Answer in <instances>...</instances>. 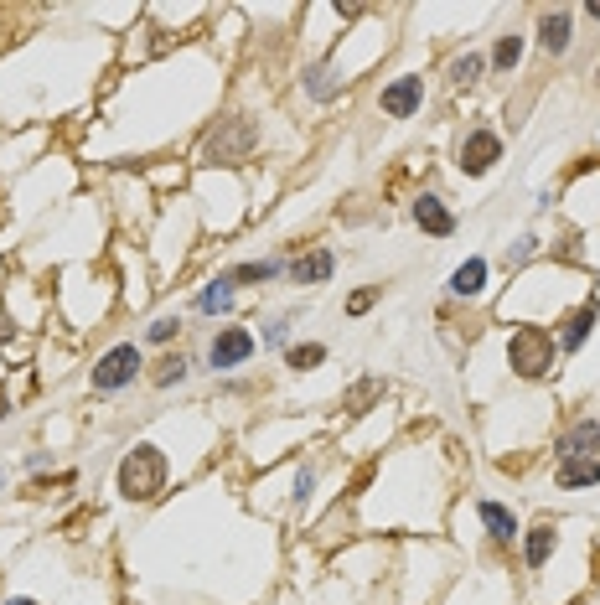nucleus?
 Returning a JSON list of instances; mask_svg holds the SVG:
<instances>
[{"label":"nucleus","instance_id":"f257e3e1","mask_svg":"<svg viewBox=\"0 0 600 605\" xmlns=\"http://www.w3.org/2000/svg\"><path fill=\"white\" fill-rule=\"evenodd\" d=\"M166 492V456L156 445H135L125 461H119V497L125 502H150Z\"/></svg>","mask_w":600,"mask_h":605},{"label":"nucleus","instance_id":"f03ea898","mask_svg":"<svg viewBox=\"0 0 600 605\" xmlns=\"http://www.w3.org/2000/svg\"><path fill=\"white\" fill-rule=\"evenodd\" d=\"M254 145H259V125L244 114H233V119H218V130L207 135L202 161L207 166H244L254 156Z\"/></svg>","mask_w":600,"mask_h":605},{"label":"nucleus","instance_id":"7ed1b4c3","mask_svg":"<svg viewBox=\"0 0 600 605\" xmlns=\"http://www.w3.org/2000/svg\"><path fill=\"white\" fill-rule=\"evenodd\" d=\"M554 357H559V347L544 326H518L513 337H507V362H513L518 378H549Z\"/></svg>","mask_w":600,"mask_h":605},{"label":"nucleus","instance_id":"20e7f679","mask_svg":"<svg viewBox=\"0 0 600 605\" xmlns=\"http://www.w3.org/2000/svg\"><path fill=\"white\" fill-rule=\"evenodd\" d=\"M140 368H145L140 347H135V342H119V347H109V352L94 362L88 383H94V393H119V388H130V383H135Z\"/></svg>","mask_w":600,"mask_h":605},{"label":"nucleus","instance_id":"39448f33","mask_svg":"<svg viewBox=\"0 0 600 605\" xmlns=\"http://www.w3.org/2000/svg\"><path fill=\"white\" fill-rule=\"evenodd\" d=\"M254 331L249 326H223L213 342H207V362H213V373H228V368H244L254 357Z\"/></svg>","mask_w":600,"mask_h":605},{"label":"nucleus","instance_id":"423d86ee","mask_svg":"<svg viewBox=\"0 0 600 605\" xmlns=\"http://www.w3.org/2000/svg\"><path fill=\"white\" fill-rule=\"evenodd\" d=\"M497 161H502V140L492 130H471L466 145H461V171L466 176H487Z\"/></svg>","mask_w":600,"mask_h":605},{"label":"nucleus","instance_id":"0eeeda50","mask_svg":"<svg viewBox=\"0 0 600 605\" xmlns=\"http://www.w3.org/2000/svg\"><path fill=\"white\" fill-rule=\"evenodd\" d=\"M419 104H425V78H394L383 88V114L388 119H409V114H419Z\"/></svg>","mask_w":600,"mask_h":605},{"label":"nucleus","instance_id":"6e6552de","mask_svg":"<svg viewBox=\"0 0 600 605\" xmlns=\"http://www.w3.org/2000/svg\"><path fill=\"white\" fill-rule=\"evenodd\" d=\"M595 450H600V425H595V419H575V425L554 440L559 461H580V456H595Z\"/></svg>","mask_w":600,"mask_h":605},{"label":"nucleus","instance_id":"1a4fd4ad","mask_svg":"<svg viewBox=\"0 0 600 605\" xmlns=\"http://www.w3.org/2000/svg\"><path fill=\"white\" fill-rule=\"evenodd\" d=\"M414 223L425 228V233H435V238H450V233H456V218H450V207H445L440 197H430V192L414 202Z\"/></svg>","mask_w":600,"mask_h":605},{"label":"nucleus","instance_id":"9d476101","mask_svg":"<svg viewBox=\"0 0 600 605\" xmlns=\"http://www.w3.org/2000/svg\"><path fill=\"white\" fill-rule=\"evenodd\" d=\"M332 269H337L332 254H326V249H311L306 259L290 264V280H295V285H321V280H332Z\"/></svg>","mask_w":600,"mask_h":605},{"label":"nucleus","instance_id":"9b49d317","mask_svg":"<svg viewBox=\"0 0 600 605\" xmlns=\"http://www.w3.org/2000/svg\"><path fill=\"white\" fill-rule=\"evenodd\" d=\"M559 487L564 492H580V487H595V481H600V461L595 456H580V461H559Z\"/></svg>","mask_w":600,"mask_h":605},{"label":"nucleus","instance_id":"f8f14e48","mask_svg":"<svg viewBox=\"0 0 600 605\" xmlns=\"http://www.w3.org/2000/svg\"><path fill=\"white\" fill-rule=\"evenodd\" d=\"M569 21H575L569 11H544V21H538V42H544V52L559 57L569 47Z\"/></svg>","mask_w":600,"mask_h":605},{"label":"nucleus","instance_id":"ddd939ff","mask_svg":"<svg viewBox=\"0 0 600 605\" xmlns=\"http://www.w3.org/2000/svg\"><path fill=\"white\" fill-rule=\"evenodd\" d=\"M482 285H487V259L482 254H476V259H466L461 269H456V275H450V295H482Z\"/></svg>","mask_w":600,"mask_h":605},{"label":"nucleus","instance_id":"4468645a","mask_svg":"<svg viewBox=\"0 0 600 605\" xmlns=\"http://www.w3.org/2000/svg\"><path fill=\"white\" fill-rule=\"evenodd\" d=\"M595 316H600L595 300H590V306H580L575 316L564 321V342H559V347H564V352H580V347H585V337H590V326H595Z\"/></svg>","mask_w":600,"mask_h":605},{"label":"nucleus","instance_id":"2eb2a0df","mask_svg":"<svg viewBox=\"0 0 600 605\" xmlns=\"http://www.w3.org/2000/svg\"><path fill=\"white\" fill-rule=\"evenodd\" d=\"M476 512H482V523H487V533H492L497 543H513V538H518V518H513V512H507L502 502H482Z\"/></svg>","mask_w":600,"mask_h":605},{"label":"nucleus","instance_id":"dca6fc26","mask_svg":"<svg viewBox=\"0 0 600 605\" xmlns=\"http://www.w3.org/2000/svg\"><path fill=\"white\" fill-rule=\"evenodd\" d=\"M228 306H233V280H228V275L213 280V285L197 295V311H202V316H218V311H228Z\"/></svg>","mask_w":600,"mask_h":605},{"label":"nucleus","instance_id":"f3484780","mask_svg":"<svg viewBox=\"0 0 600 605\" xmlns=\"http://www.w3.org/2000/svg\"><path fill=\"white\" fill-rule=\"evenodd\" d=\"M549 554H554V528H549V523L528 528V569H544Z\"/></svg>","mask_w":600,"mask_h":605},{"label":"nucleus","instance_id":"a211bd4d","mask_svg":"<svg viewBox=\"0 0 600 605\" xmlns=\"http://www.w3.org/2000/svg\"><path fill=\"white\" fill-rule=\"evenodd\" d=\"M280 275V264L275 259H259V264H238V269H228V280L233 285H264V280H275Z\"/></svg>","mask_w":600,"mask_h":605},{"label":"nucleus","instance_id":"6ab92c4d","mask_svg":"<svg viewBox=\"0 0 600 605\" xmlns=\"http://www.w3.org/2000/svg\"><path fill=\"white\" fill-rule=\"evenodd\" d=\"M337 88H342V83L332 78V68H326V63L306 68V94H311V99H321V104H326V99H337Z\"/></svg>","mask_w":600,"mask_h":605},{"label":"nucleus","instance_id":"aec40b11","mask_svg":"<svg viewBox=\"0 0 600 605\" xmlns=\"http://www.w3.org/2000/svg\"><path fill=\"white\" fill-rule=\"evenodd\" d=\"M285 362H290L295 373H306V368H321V362H326V347H321V342H306V347H290V352H285Z\"/></svg>","mask_w":600,"mask_h":605},{"label":"nucleus","instance_id":"412c9836","mask_svg":"<svg viewBox=\"0 0 600 605\" xmlns=\"http://www.w3.org/2000/svg\"><path fill=\"white\" fill-rule=\"evenodd\" d=\"M187 378V357H166V362H156V373H150V383L156 388H171V383H182Z\"/></svg>","mask_w":600,"mask_h":605},{"label":"nucleus","instance_id":"4be33fe9","mask_svg":"<svg viewBox=\"0 0 600 605\" xmlns=\"http://www.w3.org/2000/svg\"><path fill=\"white\" fill-rule=\"evenodd\" d=\"M518 57H523V37H502V42L492 47V63H497L502 73H513V68H518Z\"/></svg>","mask_w":600,"mask_h":605},{"label":"nucleus","instance_id":"5701e85b","mask_svg":"<svg viewBox=\"0 0 600 605\" xmlns=\"http://www.w3.org/2000/svg\"><path fill=\"white\" fill-rule=\"evenodd\" d=\"M482 57H476V52H466V57H456V63H450V78H456V83H476V78H482Z\"/></svg>","mask_w":600,"mask_h":605},{"label":"nucleus","instance_id":"b1692460","mask_svg":"<svg viewBox=\"0 0 600 605\" xmlns=\"http://www.w3.org/2000/svg\"><path fill=\"white\" fill-rule=\"evenodd\" d=\"M176 331H182V321H176V316H156V321H150V331H145V342H171L176 337Z\"/></svg>","mask_w":600,"mask_h":605},{"label":"nucleus","instance_id":"393cba45","mask_svg":"<svg viewBox=\"0 0 600 605\" xmlns=\"http://www.w3.org/2000/svg\"><path fill=\"white\" fill-rule=\"evenodd\" d=\"M378 393H383V383H378V378H368V383H357V388L347 393V409H363L368 399H378Z\"/></svg>","mask_w":600,"mask_h":605},{"label":"nucleus","instance_id":"a878e982","mask_svg":"<svg viewBox=\"0 0 600 605\" xmlns=\"http://www.w3.org/2000/svg\"><path fill=\"white\" fill-rule=\"evenodd\" d=\"M373 300H378V290H357V295L347 300V311H352V316H363V311H373Z\"/></svg>","mask_w":600,"mask_h":605},{"label":"nucleus","instance_id":"bb28decb","mask_svg":"<svg viewBox=\"0 0 600 605\" xmlns=\"http://www.w3.org/2000/svg\"><path fill=\"white\" fill-rule=\"evenodd\" d=\"M311 487H316V471H311V466H306V471H295V502H306Z\"/></svg>","mask_w":600,"mask_h":605},{"label":"nucleus","instance_id":"cd10ccee","mask_svg":"<svg viewBox=\"0 0 600 605\" xmlns=\"http://www.w3.org/2000/svg\"><path fill=\"white\" fill-rule=\"evenodd\" d=\"M11 414V399H0V419H6Z\"/></svg>","mask_w":600,"mask_h":605},{"label":"nucleus","instance_id":"c85d7f7f","mask_svg":"<svg viewBox=\"0 0 600 605\" xmlns=\"http://www.w3.org/2000/svg\"><path fill=\"white\" fill-rule=\"evenodd\" d=\"M6 605H37V600H6Z\"/></svg>","mask_w":600,"mask_h":605}]
</instances>
